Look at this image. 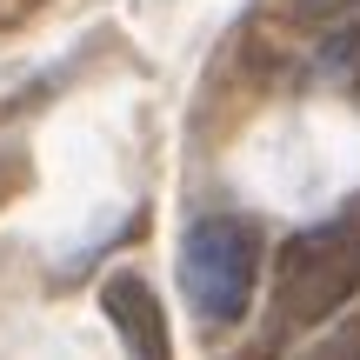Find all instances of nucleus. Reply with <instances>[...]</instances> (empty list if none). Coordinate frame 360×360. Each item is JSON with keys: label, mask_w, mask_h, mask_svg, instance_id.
Segmentation results:
<instances>
[{"label": "nucleus", "mask_w": 360, "mask_h": 360, "mask_svg": "<svg viewBox=\"0 0 360 360\" xmlns=\"http://www.w3.org/2000/svg\"><path fill=\"white\" fill-rule=\"evenodd\" d=\"M354 294H360V220H321V227L294 233L274 267V327L281 334L321 327Z\"/></svg>", "instance_id": "nucleus-1"}, {"label": "nucleus", "mask_w": 360, "mask_h": 360, "mask_svg": "<svg viewBox=\"0 0 360 360\" xmlns=\"http://www.w3.org/2000/svg\"><path fill=\"white\" fill-rule=\"evenodd\" d=\"M260 281V233L240 214H200L180 233V294L200 327H233L254 307Z\"/></svg>", "instance_id": "nucleus-2"}, {"label": "nucleus", "mask_w": 360, "mask_h": 360, "mask_svg": "<svg viewBox=\"0 0 360 360\" xmlns=\"http://www.w3.org/2000/svg\"><path fill=\"white\" fill-rule=\"evenodd\" d=\"M101 314L114 321L127 360H174V334H167V314H160V294L147 287V274L120 267L101 281Z\"/></svg>", "instance_id": "nucleus-3"}, {"label": "nucleus", "mask_w": 360, "mask_h": 360, "mask_svg": "<svg viewBox=\"0 0 360 360\" xmlns=\"http://www.w3.org/2000/svg\"><path fill=\"white\" fill-rule=\"evenodd\" d=\"M360 0H294V13H307V20H334V13H354Z\"/></svg>", "instance_id": "nucleus-4"}]
</instances>
